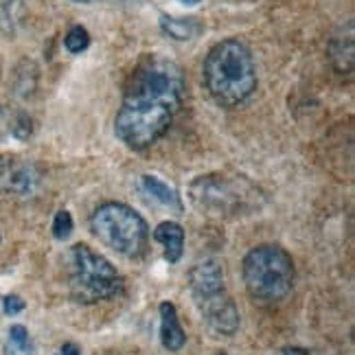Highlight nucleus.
Returning a JSON list of instances; mask_svg holds the SVG:
<instances>
[{"label": "nucleus", "instance_id": "2", "mask_svg": "<svg viewBox=\"0 0 355 355\" xmlns=\"http://www.w3.org/2000/svg\"><path fill=\"white\" fill-rule=\"evenodd\" d=\"M204 84L211 97L224 107L243 103L257 88L250 49L239 40H224L215 44L204 62Z\"/></svg>", "mask_w": 355, "mask_h": 355}, {"label": "nucleus", "instance_id": "14", "mask_svg": "<svg viewBox=\"0 0 355 355\" xmlns=\"http://www.w3.org/2000/svg\"><path fill=\"white\" fill-rule=\"evenodd\" d=\"M64 44H66V49L71 51V53H81V51H86L88 44H90V33L84 29V26L77 24V26H73V29L66 33Z\"/></svg>", "mask_w": 355, "mask_h": 355}, {"label": "nucleus", "instance_id": "9", "mask_svg": "<svg viewBox=\"0 0 355 355\" xmlns=\"http://www.w3.org/2000/svg\"><path fill=\"white\" fill-rule=\"evenodd\" d=\"M160 343L171 353L180 351L187 343V334L180 327V320H178L175 305L169 300L160 303Z\"/></svg>", "mask_w": 355, "mask_h": 355}, {"label": "nucleus", "instance_id": "19", "mask_svg": "<svg viewBox=\"0 0 355 355\" xmlns=\"http://www.w3.org/2000/svg\"><path fill=\"white\" fill-rule=\"evenodd\" d=\"M184 5H196V3H200V0H182Z\"/></svg>", "mask_w": 355, "mask_h": 355}, {"label": "nucleus", "instance_id": "4", "mask_svg": "<svg viewBox=\"0 0 355 355\" xmlns=\"http://www.w3.org/2000/svg\"><path fill=\"white\" fill-rule=\"evenodd\" d=\"M90 228L101 243L123 257H139L149 237L147 222L121 202L101 204L90 217Z\"/></svg>", "mask_w": 355, "mask_h": 355}, {"label": "nucleus", "instance_id": "18", "mask_svg": "<svg viewBox=\"0 0 355 355\" xmlns=\"http://www.w3.org/2000/svg\"><path fill=\"white\" fill-rule=\"evenodd\" d=\"M283 355H309V351L300 347H288V349H283Z\"/></svg>", "mask_w": 355, "mask_h": 355}, {"label": "nucleus", "instance_id": "12", "mask_svg": "<svg viewBox=\"0 0 355 355\" xmlns=\"http://www.w3.org/2000/svg\"><path fill=\"white\" fill-rule=\"evenodd\" d=\"M5 355H35L26 327L22 324L9 327L7 340H5Z\"/></svg>", "mask_w": 355, "mask_h": 355}, {"label": "nucleus", "instance_id": "16", "mask_svg": "<svg viewBox=\"0 0 355 355\" xmlns=\"http://www.w3.org/2000/svg\"><path fill=\"white\" fill-rule=\"evenodd\" d=\"M24 309V300L16 294H9L5 296L3 300V311L7 313V316H16V313H20Z\"/></svg>", "mask_w": 355, "mask_h": 355}, {"label": "nucleus", "instance_id": "7", "mask_svg": "<svg viewBox=\"0 0 355 355\" xmlns=\"http://www.w3.org/2000/svg\"><path fill=\"white\" fill-rule=\"evenodd\" d=\"M37 175L31 165L16 158H0V189L7 193L29 196L35 189Z\"/></svg>", "mask_w": 355, "mask_h": 355}, {"label": "nucleus", "instance_id": "10", "mask_svg": "<svg viewBox=\"0 0 355 355\" xmlns=\"http://www.w3.org/2000/svg\"><path fill=\"white\" fill-rule=\"evenodd\" d=\"M154 239L165 245V259L169 263H178L184 250V230L175 222H162L154 230Z\"/></svg>", "mask_w": 355, "mask_h": 355}, {"label": "nucleus", "instance_id": "6", "mask_svg": "<svg viewBox=\"0 0 355 355\" xmlns=\"http://www.w3.org/2000/svg\"><path fill=\"white\" fill-rule=\"evenodd\" d=\"M196 303L202 311L204 320L211 327V331L220 336H233L239 329V311L233 303V298L226 294V290L213 292L209 296L196 298Z\"/></svg>", "mask_w": 355, "mask_h": 355}, {"label": "nucleus", "instance_id": "3", "mask_svg": "<svg viewBox=\"0 0 355 355\" xmlns=\"http://www.w3.org/2000/svg\"><path fill=\"white\" fill-rule=\"evenodd\" d=\"M243 283L254 300L279 303L294 288V261L279 245H259L243 259Z\"/></svg>", "mask_w": 355, "mask_h": 355}, {"label": "nucleus", "instance_id": "11", "mask_svg": "<svg viewBox=\"0 0 355 355\" xmlns=\"http://www.w3.org/2000/svg\"><path fill=\"white\" fill-rule=\"evenodd\" d=\"M141 187L145 189L147 196H152L156 202L162 204V207H171L175 211L182 209L180 198H178L175 189H171L167 182H162L160 178H156V175H143L141 178Z\"/></svg>", "mask_w": 355, "mask_h": 355}, {"label": "nucleus", "instance_id": "5", "mask_svg": "<svg viewBox=\"0 0 355 355\" xmlns=\"http://www.w3.org/2000/svg\"><path fill=\"white\" fill-rule=\"evenodd\" d=\"M123 288L121 275L103 254H97L86 243L71 248V290L79 303H97L110 298Z\"/></svg>", "mask_w": 355, "mask_h": 355}, {"label": "nucleus", "instance_id": "15", "mask_svg": "<svg viewBox=\"0 0 355 355\" xmlns=\"http://www.w3.org/2000/svg\"><path fill=\"white\" fill-rule=\"evenodd\" d=\"M73 233V217L68 211H60L53 220V237L55 239H66Z\"/></svg>", "mask_w": 355, "mask_h": 355}, {"label": "nucleus", "instance_id": "20", "mask_svg": "<svg viewBox=\"0 0 355 355\" xmlns=\"http://www.w3.org/2000/svg\"><path fill=\"white\" fill-rule=\"evenodd\" d=\"M77 3H92V0H77Z\"/></svg>", "mask_w": 355, "mask_h": 355}, {"label": "nucleus", "instance_id": "8", "mask_svg": "<svg viewBox=\"0 0 355 355\" xmlns=\"http://www.w3.org/2000/svg\"><path fill=\"white\" fill-rule=\"evenodd\" d=\"M191 290H193L196 298L224 290V270L220 261H215V259L198 261L196 268L191 270Z\"/></svg>", "mask_w": 355, "mask_h": 355}, {"label": "nucleus", "instance_id": "13", "mask_svg": "<svg viewBox=\"0 0 355 355\" xmlns=\"http://www.w3.org/2000/svg\"><path fill=\"white\" fill-rule=\"evenodd\" d=\"M160 26H162V31L173 40H191L193 35L200 33V24L196 22V18H167V16H162Z\"/></svg>", "mask_w": 355, "mask_h": 355}, {"label": "nucleus", "instance_id": "21", "mask_svg": "<svg viewBox=\"0 0 355 355\" xmlns=\"http://www.w3.org/2000/svg\"><path fill=\"white\" fill-rule=\"evenodd\" d=\"M222 355H228V353H222Z\"/></svg>", "mask_w": 355, "mask_h": 355}, {"label": "nucleus", "instance_id": "17", "mask_svg": "<svg viewBox=\"0 0 355 355\" xmlns=\"http://www.w3.org/2000/svg\"><path fill=\"white\" fill-rule=\"evenodd\" d=\"M55 355H81V351H79V347L77 345H73V343H66Z\"/></svg>", "mask_w": 355, "mask_h": 355}, {"label": "nucleus", "instance_id": "1", "mask_svg": "<svg viewBox=\"0 0 355 355\" xmlns=\"http://www.w3.org/2000/svg\"><path fill=\"white\" fill-rule=\"evenodd\" d=\"M184 77L175 62L149 55L134 71L125 88L114 132L132 149H147L165 136L182 105Z\"/></svg>", "mask_w": 355, "mask_h": 355}]
</instances>
